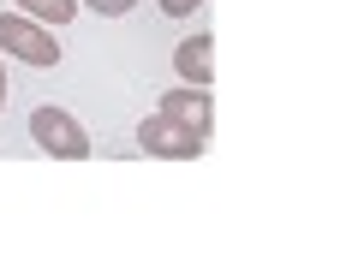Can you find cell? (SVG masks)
I'll return each mask as SVG.
<instances>
[{"instance_id": "1", "label": "cell", "mask_w": 364, "mask_h": 274, "mask_svg": "<svg viewBox=\"0 0 364 274\" xmlns=\"http://www.w3.org/2000/svg\"><path fill=\"white\" fill-rule=\"evenodd\" d=\"M203 143H209L203 131L179 126V119H168L161 108L138 126V149H144V155H161V161H197V155H203Z\"/></svg>"}, {"instance_id": "2", "label": "cell", "mask_w": 364, "mask_h": 274, "mask_svg": "<svg viewBox=\"0 0 364 274\" xmlns=\"http://www.w3.org/2000/svg\"><path fill=\"white\" fill-rule=\"evenodd\" d=\"M0 48L18 54L24 66H60V42H54V30H42L30 12H0Z\"/></svg>"}, {"instance_id": "3", "label": "cell", "mask_w": 364, "mask_h": 274, "mask_svg": "<svg viewBox=\"0 0 364 274\" xmlns=\"http://www.w3.org/2000/svg\"><path fill=\"white\" fill-rule=\"evenodd\" d=\"M30 137H36V149H48L60 161H84L90 155V131L66 108H36L30 114Z\"/></svg>"}, {"instance_id": "4", "label": "cell", "mask_w": 364, "mask_h": 274, "mask_svg": "<svg viewBox=\"0 0 364 274\" xmlns=\"http://www.w3.org/2000/svg\"><path fill=\"white\" fill-rule=\"evenodd\" d=\"M161 114L179 119V126H191V131H215V108H209V84H186V89H168L161 96Z\"/></svg>"}, {"instance_id": "5", "label": "cell", "mask_w": 364, "mask_h": 274, "mask_svg": "<svg viewBox=\"0 0 364 274\" xmlns=\"http://www.w3.org/2000/svg\"><path fill=\"white\" fill-rule=\"evenodd\" d=\"M209 54H215V36H209V30L186 36V42L173 48V66H179V78H186V84H209V72H215V60H209Z\"/></svg>"}, {"instance_id": "6", "label": "cell", "mask_w": 364, "mask_h": 274, "mask_svg": "<svg viewBox=\"0 0 364 274\" xmlns=\"http://www.w3.org/2000/svg\"><path fill=\"white\" fill-rule=\"evenodd\" d=\"M18 12H30L36 24H72L78 18V0H12Z\"/></svg>"}, {"instance_id": "7", "label": "cell", "mask_w": 364, "mask_h": 274, "mask_svg": "<svg viewBox=\"0 0 364 274\" xmlns=\"http://www.w3.org/2000/svg\"><path fill=\"white\" fill-rule=\"evenodd\" d=\"M84 6H90V12H102V18H119V12H132L138 0H84Z\"/></svg>"}, {"instance_id": "8", "label": "cell", "mask_w": 364, "mask_h": 274, "mask_svg": "<svg viewBox=\"0 0 364 274\" xmlns=\"http://www.w3.org/2000/svg\"><path fill=\"white\" fill-rule=\"evenodd\" d=\"M197 6H203V0H161V12H168V18H191Z\"/></svg>"}, {"instance_id": "9", "label": "cell", "mask_w": 364, "mask_h": 274, "mask_svg": "<svg viewBox=\"0 0 364 274\" xmlns=\"http://www.w3.org/2000/svg\"><path fill=\"white\" fill-rule=\"evenodd\" d=\"M0 108H6V66H0Z\"/></svg>"}]
</instances>
